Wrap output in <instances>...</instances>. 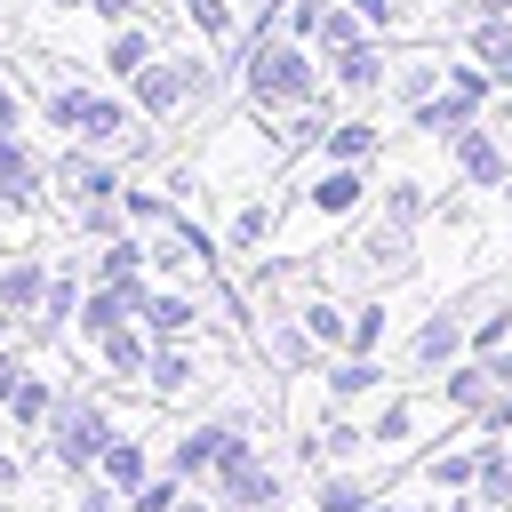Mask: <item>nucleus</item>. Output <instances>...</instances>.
<instances>
[{
    "instance_id": "nucleus-13",
    "label": "nucleus",
    "mask_w": 512,
    "mask_h": 512,
    "mask_svg": "<svg viewBox=\"0 0 512 512\" xmlns=\"http://www.w3.org/2000/svg\"><path fill=\"white\" fill-rule=\"evenodd\" d=\"M448 88V48H432V40H392V80H384V96L400 104V112H416L424 96H440Z\"/></svg>"
},
{
    "instance_id": "nucleus-3",
    "label": "nucleus",
    "mask_w": 512,
    "mask_h": 512,
    "mask_svg": "<svg viewBox=\"0 0 512 512\" xmlns=\"http://www.w3.org/2000/svg\"><path fill=\"white\" fill-rule=\"evenodd\" d=\"M112 432H120L112 400H104V392H88V384H64L56 416L40 424V456H48V472H56V480H88Z\"/></svg>"
},
{
    "instance_id": "nucleus-2",
    "label": "nucleus",
    "mask_w": 512,
    "mask_h": 512,
    "mask_svg": "<svg viewBox=\"0 0 512 512\" xmlns=\"http://www.w3.org/2000/svg\"><path fill=\"white\" fill-rule=\"evenodd\" d=\"M32 112H40V128H56V144H104V152L144 120L128 104V88H80V80H48L32 96Z\"/></svg>"
},
{
    "instance_id": "nucleus-1",
    "label": "nucleus",
    "mask_w": 512,
    "mask_h": 512,
    "mask_svg": "<svg viewBox=\"0 0 512 512\" xmlns=\"http://www.w3.org/2000/svg\"><path fill=\"white\" fill-rule=\"evenodd\" d=\"M232 72H240V104L264 112V120L336 96V80L320 72V48L296 40V32H248V40L232 48Z\"/></svg>"
},
{
    "instance_id": "nucleus-9",
    "label": "nucleus",
    "mask_w": 512,
    "mask_h": 512,
    "mask_svg": "<svg viewBox=\"0 0 512 512\" xmlns=\"http://www.w3.org/2000/svg\"><path fill=\"white\" fill-rule=\"evenodd\" d=\"M240 440V424L232 416H192V424H176L168 432V448H160V464L176 472V480H192V488H208V472L224 464V448Z\"/></svg>"
},
{
    "instance_id": "nucleus-35",
    "label": "nucleus",
    "mask_w": 512,
    "mask_h": 512,
    "mask_svg": "<svg viewBox=\"0 0 512 512\" xmlns=\"http://www.w3.org/2000/svg\"><path fill=\"white\" fill-rule=\"evenodd\" d=\"M360 8V24L376 32V40H408V8L400 0H352Z\"/></svg>"
},
{
    "instance_id": "nucleus-39",
    "label": "nucleus",
    "mask_w": 512,
    "mask_h": 512,
    "mask_svg": "<svg viewBox=\"0 0 512 512\" xmlns=\"http://www.w3.org/2000/svg\"><path fill=\"white\" fill-rule=\"evenodd\" d=\"M24 368H32V360H24V352L0 336V408H8V392H16V376H24Z\"/></svg>"
},
{
    "instance_id": "nucleus-21",
    "label": "nucleus",
    "mask_w": 512,
    "mask_h": 512,
    "mask_svg": "<svg viewBox=\"0 0 512 512\" xmlns=\"http://www.w3.org/2000/svg\"><path fill=\"white\" fill-rule=\"evenodd\" d=\"M64 384H72V376H48V368H24V376H16V392H8V408H0V424H8L16 440H24V432H40V424L56 416V400H64Z\"/></svg>"
},
{
    "instance_id": "nucleus-43",
    "label": "nucleus",
    "mask_w": 512,
    "mask_h": 512,
    "mask_svg": "<svg viewBox=\"0 0 512 512\" xmlns=\"http://www.w3.org/2000/svg\"><path fill=\"white\" fill-rule=\"evenodd\" d=\"M472 16H512V0H464V24Z\"/></svg>"
},
{
    "instance_id": "nucleus-38",
    "label": "nucleus",
    "mask_w": 512,
    "mask_h": 512,
    "mask_svg": "<svg viewBox=\"0 0 512 512\" xmlns=\"http://www.w3.org/2000/svg\"><path fill=\"white\" fill-rule=\"evenodd\" d=\"M480 432H488V440H504V432H512V392H496V400L480 408Z\"/></svg>"
},
{
    "instance_id": "nucleus-47",
    "label": "nucleus",
    "mask_w": 512,
    "mask_h": 512,
    "mask_svg": "<svg viewBox=\"0 0 512 512\" xmlns=\"http://www.w3.org/2000/svg\"><path fill=\"white\" fill-rule=\"evenodd\" d=\"M504 208H512V176H504Z\"/></svg>"
},
{
    "instance_id": "nucleus-23",
    "label": "nucleus",
    "mask_w": 512,
    "mask_h": 512,
    "mask_svg": "<svg viewBox=\"0 0 512 512\" xmlns=\"http://www.w3.org/2000/svg\"><path fill=\"white\" fill-rule=\"evenodd\" d=\"M328 80H336V96H384V80H392V40H360V48H344L336 64H328Z\"/></svg>"
},
{
    "instance_id": "nucleus-40",
    "label": "nucleus",
    "mask_w": 512,
    "mask_h": 512,
    "mask_svg": "<svg viewBox=\"0 0 512 512\" xmlns=\"http://www.w3.org/2000/svg\"><path fill=\"white\" fill-rule=\"evenodd\" d=\"M0 120H8V128H24V88L8 80V64H0Z\"/></svg>"
},
{
    "instance_id": "nucleus-32",
    "label": "nucleus",
    "mask_w": 512,
    "mask_h": 512,
    "mask_svg": "<svg viewBox=\"0 0 512 512\" xmlns=\"http://www.w3.org/2000/svg\"><path fill=\"white\" fill-rule=\"evenodd\" d=\"M472 496L488 512H512V448H496L488 432H480V480H472Z\"/></svg>"
},
{
    "instance_id": "nucleus-5",
    "label": "nucleus",
    "mask_w": 512,
    "mask_h": 512,
    "mask_svg": "<svg viewBox=\"0 0 512 512\" xmlns=\"http://www.w3.org/2000/svg\"><path fill=\"white\" fill-rule=\"evenodd\" d=\"M280 184H248V192H224V216H216V240L232 264H256L280 248Z\"/></svg>"
},
{
    "instance_id": "nucleus-31",
    "label": "nucleus",
    "mask_w": 512,
    "mask_h": 512,
    "mask_svg": "<svg viewBox=\"0 0 512 512\" xmlns=\"http://www.w3.org/2000/svg\"><path fill=\"white\" fill-rule=\"evenodd\" d=\"M392 344V304H384V288H368V296H352V344L344 352H384Z\"/></svg>"
},
{
    "instance_id": "nucleus-45",
    "label": "nucleus",
    "mask_w": 512,
    "mask_h": 512,
    "mask_svg": "<svg viewBox=\"0 0 512 512\" xmlns=\"http://www.w3.org/2000/svg\"><path fill=\"white\" fill-rule=\"evenodd\" d=\"M8 144H24V128H8V120H0V152H8Z\"/></svg>"
},
{
    "instance_id": "nucleus-10",
    "label": "nucleus",
    "mask_w": 512,
    "mask_h": 512,
    "mask_svg": "<svg viewBox=\"0 0 512 512\" xmlns=\"http://www.w3.org/2000/svg\"><path fill=\"white\" fill-rule=\"evenodd\" d=\"M448 424V400L432 392V400H416V392H384V408L368 416V448H384V456H408L424 432H440Z\"/></svg>"
},
{
    "instance_id": "nucleus-33",
    "label": "nucleus",
    "mask_w": 512,
    "mask_h": 512,
    "mask_svg": "<svg viewBox=\"0 0 512 512\" xmlns=\"http://www.w3.org/2000/svg\"><path fill=\"white\" fill-rule=\"evenodd\" d=\"M184 496H192V480H176V472L160 464V472H152V480L128 496V512H184Z\"/></svg>"
},
{
    "instance_id": "nucleus-28",
    "label": "nucleus",
    "mask_w": 512,
    "mask_h": 512,
    "mask_svg": "<svg viewBox=\"0 0 512 512\" xmlns=\"http://www.w3.org/2000/svg\"><path fill=\"white\" fill-rule=\"evenodd\" d=\"M464 48L496 72V88H512V16H472L464 24Z\"/></svg>"
},
{
    "instance_id": "nucleus-26",
    "label": "nucleus",
    "mask_w": 512,
    "mask_h": 512,
    "mask_svg": "<svg viewBox=\"0 0 512 512\" xmlns=\"http://www.w3.org/2000/svg\"><path fill=\"white\" fill-rule=\"evenodd\" d=\"M440 400H448V416H464V424H480V408L496 400V376H488V360L480 352H464L448 376H440Z\"/></svg>"
},
{
    "instance_id": "nucleus-6",
    "label": "nucleus",
    "mask_w": 512,
    "mask_h": 512,
    "mask_svg": "<svg viewBox=\"0 0 512 512\" xmlns=\"http://www.w3.org/2000/svg\"><path fill=\"white\" fill-rule=\"evenodd\" d=\"M216 376V352L208 336H152V376H144V400L152 408H192Z\"/></svg>"
},
{
    "instance_id": "nucleus-46",
    "label": "nucleus",
    "mask_w": 512,
    "mask_h": 512,
    "mask_svg": "<svg viewBox=\"0 0 512 512\" xmlns=\"http://www.w3.org/2000/svg\"><path fill=\"white\" fill-rule=\"evenodd\" d=\"M48 8H88V0H48Z\"/></svg>"
},
{
    "instance_id": "nucleus-48",
    "label": "nucleus",
    "mask_w": 512,
    "mask_h": 512,
    "mask_svg": "<svg viewBox=\"0 0 512 512\" xmlns=\"http://www.w3.org/2000/svg\"><path fill=\"white\" fill-rule=\"evenodd\" d=\"M0 512H8V504H0Z\"/></svg>"
},
{
    "instance_id": "nucleus-20",
    "label": "nucleus",
    "mask_w": 512,
    "mask_h": 512,
    "mask_svg": "<svg viewBox=\"0 0 512 512\" xmlns=\"http://www.w3.org/2000/svg\"><path fill=\"white\" fill-rule=\"evenodd\" d=\"M152 56H160V24H144V16L112 24V32H104V48H96V64H104V80H112V88H128Z\"/></svg>"
},
{
    "instance_id": "nucleus-24",
    "label": "nucleus",
    "mask_w": 512,
    "mask_h": 512,
    "mask_svg": "<svg viewBox=\"0 0 512 512\" xmlns=\"http://www.w3.org/2000/svg\"><path fill=\"white\" fill-rule=\"evenodd\" d=\"M480 120H488V104H472L464 88H440V96H424V104L408 112V128H416V136H432V144H456V136H464V128H480Z\"/></svg>"
},
{
    "instance_id": "nucleus-29",
    "label": "nucleus",
    "mask_w": 512,
    "mask_h": 512,
    "mask_svg": "<svg viewBox=\"0 0 512 512\" xmlns=\"http://www.w3.org/2000/svg\"><path fill=\"white\" fill-rule=\"evenodd\" d=\"M360 40H376V32L360 24V8H352V0H328V8H320V32H312L320 64H336V56H344V48H360Z\"/></svg>"
},
{
    "instance_id": "nucleus-16",
    "label": "nucleus",
    "mask_w": 512,
    "mask_h": 512,
    "mask_svg": "<svg viewBox=\"0 0 512 512\" xmlns=\"http://www.w3.org/2000/svg\"><path fill=\"white\" fill-rule=\"evenodd\" d=\"M448 160H456V176L472 184V192H504V176H512V152H504V128H464L456 144H448Z\"/></svg>"
},
{
    "instance_id": "nucleus-37",
    "label": "nucleus",
    "mask_w": 512,
    "mask_h": 512,
    "mask_svg": "<svg viewBox=\"0 0 512 512\" xmlns=\"http://www.w3.org/2000/svg\"><path fill=\"white\" fill-rule=\"evenodd\" d=\"M24 488V456H16V432L0 424V496H16Z\"/></svg>"
},
{
    "instance_id": "nucleus-14",
    "label": "nucleus",
    "mask_w": 512,
    "mask_h": 512,
    "mask_svg": "<svg viewBox=\"0 0 512 512\" xmlns=\"http://www.w3.org/2000/svg\"><path fill=\"white\" fill-rule=\"evenodd\" d=\"M312 384H320L328 408H360V400H376L392 376H384V352H328V360L312 368Z\"/></svg>"
},
{
    "instance_id": "nucleus-18",
    "label": "nucleus",
    "mask_w": 512,
    "mask_h": 512,
    "mask_svg": "<svg viewBox=\"0 0 512 512\" xmlns=\"http://www.w3.org/2000/svg\"><path fill=\"white\" fill-rule=\"evenodd\" d=\"M288 312H296V328H304V336H312L320 352H344V344H352V304H344V296H336L328 280L296 288V304H288Z\"/></svg>"
},
{
    "instance_id": "nucleus-41",
    "label": "nucleus",
    "mask_w": 512,
    "mask_h": 512,
    "mask_svg": "<svg viewBox=\"0 0 512 512\" xmlns=\"http://www.w3.org/2000/svg\"><path fill=\"white\" fill-rule=\"evenodd\" d=\"M88 16H104V24H128V16H144V0H88Z\"/></svg>"
},
{
    "instance_id": "nucleus-17",
    "label": "nucleus",
    "mask_w": 512,
    "mask_h": 512,
    "mask_svg": "<svg viewBox=\"0 0 512 512\" xmlns=\"http://www.w3.org/2000/svg\"><path fill=\"white\" fill-rule=\"evenodd\" d=\"M48 192H56L48 160H40L32 144H8V152H0V208H8V216H40Z\"/></svg>"
},
{
    "instance_id": "nucleus-7",
    "label": "nucleus",
    "mask_w": 512,
    "mask_h": 512,
    "mask_svg": "<svg viewBox=\"0 0 512 512\" xmlns=\"http://www.w3.org/2000/svg\"><path fill=\"white\" fill-rule=\"evenodd\" d=\"M344 256H352V272H360L368 288H392V280H408V272H416V224H400V216L368 208Z\"/></svg>"
},
{
    "instance_id": "nucleus-4",
    "label": "nucleus",
    "mask_w": 512,
    "mask_h": 512,
    "mask_svg": "<svg viewBox=\"0 0 512 512\" xmlns=\"http://www.w3.org/2000/svg\"><path fill=\"white\" fill-rule=\"evenodd\" d=\"M208 496H216L224 512H280V504H288V472L256 448V432H240V440L224 448V464L208 472Z\"/></svg>"
},
{
    "instance_id": "nucleus-34",
    "label": "nucleus",
    "mask_w": 512,
    "mask_h": 512,
    "mask_svg": "<svg viewBox=\"0 0 512 512\" xmlns=\"http://www.w3.org/2000/svg\"><path fill=\"white\" fill-rule=\"evenodd\" d=\"M376 208H384V216H400V224H424V208H432V200H424V184H416V176H392V184L376 192Z\"/></svg>"
},
{
    "instance_id": "nucleus-44",
    "label": "nucleus",
    "mask_w": 512,
    "mask_h": 512,
    "mask_svg": "<svg viewBox=\"0 0 512 512\" xmlns=\"http://www.w3.org/2000/svg\"><path fill=\"white\" fill-rule=\"evenodd\" d=\"M440 512H488V504H480V496H448Z\"/></svg>"
},
{
    "instance_id": "nucleus-22",
    "label": "nucleus",
    "mask_w": 512,
    "mask_h": 512,
    "mask_svg": "<svg viewBox=\"0 0 512 512\" xmlns=\"http://www.w3.org/2000/svg\"><path fill=\"white\" fill-rule=\"evenodd\" d=\"M416 480H424L432 496H472V480H480V440H440V448H424V456H416Z\"/></svg>"
},
{
    "instance_id": "nucleus-42",
    "label": "nucleus",
    "mask_w": 512,
    "mask_h": 512,
    "mask_svg": "<svg viewBox=\"0 0 512 512\" xmlns=\"http://www.w3.org/2000/svg\"><path fill=\"white\" fill-rule=\"evenodd\" d=\"M368 512H440V504H424V496H400V488H384Z\"/></svg>"
},
{
    "instance_id": "nucleus-36",
    "label": "nucleus",
    "mask_w": 512,
    "mask_h": 512,
    "mask_svg": "<svg viewBox=\"0 0 512 512\" xmlns=\"http://www.w3.org/2000/svg\"><path fill=\"white\" fill-rule=\"evenodd\" d=\"M72 512H128V496H112V488L88 472V480H80V496H72Z\"/></svg>"
},
{
    "instance_id": "nucleus-27",
    "label": "nucleus",
    "mask_w": 512,
    "mask_h": 512,
    "mask_svg": "<svg viewBox=\"0 0 512 512\" xmlns=\"http://www.w3.org/2000/svg\"><path fill=\"white\" fill-rule=\"evenodd\" d=\"M384 152V120L376 112H336L320 136V160H376Z\"/></svg>"
},
{
    "instance_id": "nucleus-12",
    "label": "nucleus",
    "mask_w": 512,
    "mask_h": 512,
    "mask_svg": "<svg viewBox=\"0 0 512 512\" xmlns=\"http://www.w3.org/2000/svg\"><path fill=\"white\" fill-rule=\"evenodd\" d=\"M48 272H56V256H40V248H8V240H0V328L40 320Z\"/></svg>"
},
{
    "instance_id": "nucleus-25",
    "label": "nucleus",
    "mask_w": 512,
    "mask_h": 512,
    "mask_svg": "<svg viewBox=\"0 0 512 512\" xmlns=\"http://www.w3.org/2000/svg\"><path fill=\"white\" fill-rule=\"evenodd\" d=\"M376 496H384V480L360 472V464H320L312 472V512H368Z\"/></svg>"
},
{
    "instance_id": "nucleus-8",
    "label": "nucleus",
    "mask_w": 512,
    "mask_h": 512,
    "mask_svg": "<svg viewBox=\"0 0 512 512\" xmlns=\"http://www.w3.org/2000/svg\"><path fill=\"white\" fill-rule=\"evenodd\" d=\"M48 176H56L64 208H88V200H120V184H128V168H120L104 144H56V152H48Z\"/></svg>"
},
{
    "instance_id": "nucleus-11",
    "label": "nucleus",
    "mask_w": 512,
    "mask_h": 512,
    "mask_svg": "<svg viewBox=\"0 0 512 512\" xmlns=\"http://www.w3.org/2000/svg\"><path fill=\"white\" fill-rule=\"evenodd\" d=\"M464 352H472V320H464V304H432V312L416 320V336H408V368H416V376H448Z\"/></svg>"
},
{
    "instance_id": "nucleus-30",
    "label": "nucleus",
    "mask_w": 512,
    "mask_h": 512,
    "mask_svg": "<svg viewBox=\"0 0 512 512\" xmlns=\"http://www.w3.org/2000/svg\"><path fill=\"white\" fill-rule=\"evenodd\" d=\"M64 232H72L80 248H104V240H120V232H128V208H120V200H88V208H64Z\"/></svg>"
},
{
    "instance_id": "nucleus-19",
    "label": "nucleus",
    "mask_w": 512,
    "mask_h": 512,
    "mask_svg": "<svg viewBox=\"0 0 512 512\" xmlns=\"http://www.w3.org/2000/svg\"><path fill=\"white\" fill-rule=\"evenodd\" d=\"M96 368H104L112 392H144V376H152V328H144V320L112 328V336L96 344Z\"/></svg>"
},
{
    "instance_id": "nucleus-15",
    "label": "nucleus",
    "mask_w": 512,
    "mask_h": 512,
    "mask_svg": "<svg viewBox=\"0 0 512 512\" xmlns=\"http://www.w3.org/2000/svg\"><path fill=\"white\" fill-rule=\"evenodd\" d=\"M152 472H160V448H152V432H136V424H120V432L104 440V456H96V480H104L112 496H136Z\"/></svg>"
}]
</instances>
